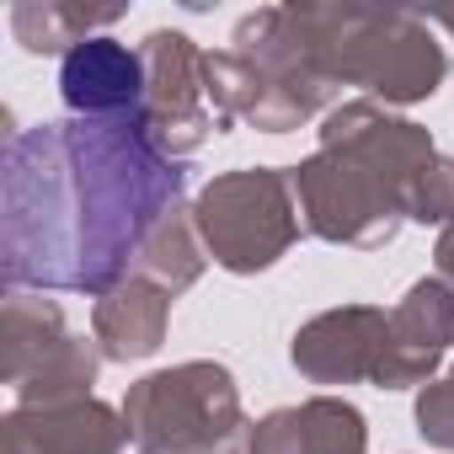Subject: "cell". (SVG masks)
Returning a JSON list of instances; mask_svg holds the SVG:
<instances>
[{
  "mask_svg": "<svg viewBox=\"0 0 454 454\" xmlns=\"http://www.w3.org/2000/svg\"><path fill=\"white\" fill-rule=\"evenodd\" d=\"M284 12H289L305 70L332 91L358 86L380 107H411V102H427L449 75L443 43L417 12L321 6V0H294Z\"/></svg>",
  "mask_w": 454,
  "mask_h": 454,
  "instance_id": "cell-3",
  "label": "cell"
},
{
  "mask_svg": "<svg viewBox=\"0 0 454 454\" xmlns=\"http://www.w3.org/2000/svg\"><path fill=\"white\" fill-rule=\"evenodd\" d=\"M139 65H145V102H139V113H145L155 145L171 160L192 155L208 134H219V118H214L208 91H203V49L187 33H176V27L145 33Z\"/></svg>",
  "mask_w": 454,
  "mask_h": 454,
  "instance_id": "cell-6",
  "label": "cell"
},
{
  "mask_svg": "<svg viewBox=\"0 0 454 454\" xmlns=\"http://www.w3.org/2000/svg\"><path fill=\"white\" fill-rule=\"evenodd\" d=\"M438 145L422 123L358 97L326 113L321 150L289 166L300 219L332 247H385L406 224L411 187L433 166Z\"/></svg>",
  "mask_w": 454,
  "mask_h": 454,
  "instance_id": "cell-2",
  "label": "cell"
},
{
  "mask_svg": "<svg viewBox=\"0 0 454 454\" xmlns=\"http://www.w3.org/2000/svg\"><path fill=\"white\" fill-rule=\"evenodd\" d=\"M6 454H123L129 422L107 401H65V406H12L0 422Z\"/></svg>",
  "mask_w": 454,
  "mask_h": 454,
  "instance_id": "cell-9",
  "label": "cell"
},
{
  "mask_svg": "<svg viewBox=\"0 0 454 454\" xmlns=\"http://www.w3.org/2000/svg\"><path fill=\"white\" fill-rule=\"evenodd\" d=\"M427 27H443V33H454V6H438V12H417Z\"/></svg>",
  "mask_w": 454,
  "mask_h": 454,
  "instance_id": "cell-20",
  "label": "cell"
},
{
  "mask_svg": "<svg viewBox=\"0 0 454 454\" xmlns=\"http://www.w3.org/2000/svg\"><path fill=\"white\" fill-rule=\"evenodd\" d=\"M70 342L65 310L43 294H6V310H0V380L12 390L27 385L59 348Z\"/></svg>",
  "mask_w": 454,
  "mask_h": 454,
  "instance_id": "cell-12",
  "label": "cell"
},
{
  "mask_svg": "<svg viewBox=\"0 0 454 454\" xmlns=\"http://www.w3.org/2000/svg\"><path fill=\"white\" fill-rule=\"evenodd\" d=\"M406 219L438 224V231H449V224H454V155H433V166H427V171L417 176V187H411Z\"/></svg>",
  "mask_w": 454,
  "mask_h": 454,
  "instance_id": "cell-16",
  "label": "cell"
},
{
  "mask_svg": "<svg viewBox=\"0 0 454 454\" xmlns=\"http://www.w3.org/2000/svg\"><path fill=\"white\" fill-rule=\"evenodd\" d=\"M203 268H208V252H203V241H198L192 208H176L171 219H160L155 231H150V241L139 247V257H134V278H150V284L166 289L171 300H176L182 289H192V284L203 278Z\"/></svg>",
  "mask_w": 454,
  "mask_h": 454,
  "instance_id": "cell-14",
  "label": "cell"
},
{
  "mask_svg": "<svg viewBox=\"0 0 454 454\" xmlns=\"http://www.w3.org/2000/svg\"><path fill=\"white\" fill-rule=\"evenodd\" d=\"M166 326H171V294L134 273L123 284H113L107 294H97V305H91V337H97L102 358H113V364H139V358L160 353Z\"/></svg>",
  "mask_w": 454,
  "mask_h": 454,
  "instance_id": "cell-11",
  "label": "cell"
},
{
  "mask_svg": "<svg viewBox=\"0 0 454 454\" xmlns=\"http://www.w3.org/2000/svg\"><path fill=\"white\" fill-rule=\"evenodd\" d=\"M247 454H305V411L300 406H278L262 422H252Z\"/></svg>",
  "mask_w": 454,
  "mask_h": 454,
  "instance_id": "cell-18",
  "label": "cell"
},
{
  "mask_svg": "<svg viewBox=\"0 0 454 454\" xmlns=\"http://www.w3.org/2000/svg\"><path fill=\"white\" fill-rule=\"evenodd\" d=\"M118 411L139 454H247L252 433L236 374L214 358H187L134 380Z\"/></svg>",
  "mask_w": 454,
  "mask_h": 454,
  "instance_id": "cell-4",
  "label": "cell"
},
{
  "mask_svg": "<svg viewBox=\"0 0 454 454\" xmlns=\"http://www.w3.org/2000/svg\"><path fill=\"white\" fill-rule=\"evenodd\" d=\"M97 369H102L97 337L70 332V342H65L27 385H17V406H65V401H86L91 385H97Z\"/></svg>",
  "mask_w": 454,
  "mask_h": 454,
  "instance_id": "cell-15",
  "label": "cell"
},
{
  "mask_svg": "<svg viewBox=\"0 0 454 454\" xmlns=\"http://www.w3.org/2000/svg\"><path fill=\"white\" fill-rule=\"evenodd\" d=\"M187 171L145 113L65 118L6 139L0 160V273L12 294H107L139 247L182 208Z\"/></svg>",
  "mask_w": 454,
  "mask_h": 454,
  "instance_id": "cell-1",
  "label": "cell"
},
{
  "mask_svg": "<svg viewBox=\"0 0 454 454\" xmlns=\"http://www.w3.org/2000/svg\"><path fill=\"white\" fill-rule=\"evenodd\" d=\"M417 433H422L433 449L454 454V369L438 374V380H427V385L417 390Z\"/></svg>",
  "mask_w": 454,
  "mask_h": 454,
  "instance_id": "cell-17",
  "label": "cell"
},
{
  "mask_svg": "<svg viewBox=\"0 0 454 454\" xmlns=\"http://www.w3.org/2000/svg\"><path fill=\"white\" fill-rule=\"evenodd\" d=\"M385 342H390V310L380 305H337L310 316L294 342H289V364L310 380V385H358L380 374L385 364Z\"/></svg>",
  "mask_w": 454,
  "mask_h": 454,
  "instance_id": "cell-7",
  "label": "cell"
},
{
  "mask_svg": "<svg viewBox=\"0 0 454 454\" xmlns=\"http://www.w3.org/2000/svg\"><path fill=\"white\" fill-rule=\"evenodd\" d=\"M454 348V289L433 273L417 278L395 310H390V342H385V364L374 374L380 390H411L438 380L443 353Z\"/></svg>",
  "mask_w": 454,
  "mask_h": 454,
  "instance_id": "cell-8",
  "label": "cell"
},
{
  "mask_svg": "<svg viewBox=\"0 0 454 454\" xmlns=\"http://www.w3.org/2000/svg\"><path fill=\"white\" fill-rule=\"evenodd\" d=\"M129 6L113 0V6H86V0H17L6 12L12 22V38L27 49V54H75L81 43L102 38V27H113Z\"/></svg>",
  "mask_w": 454,
  "mask_h": 454,
  "instance_id": "cell-13",
  "label": "cell"
},
{
  "mask_svg": "<svg viewBox=\"0 0 454 454\" xmlns=\"http://www.w3.org/2000/svg\"><path fill=\"white\" fill-rule=\"evenodd\" d=\"M433 262H438V278L454 289V224L449 231H438V247H433Z\"/></svg>",
  "mask_w": 454,
  "mask_h": 454,
  "instance_id": "cell-19",
  "label": "cell"
},
{
  "mask_svg": "<svg viewBox=\"0 0 454 454\" xmlns=\"http://www.w3.org/2000/svg\"><path fill=\"white\" fill-rule=\"evenodd\" d=\"M192 224L208 262L236 278L268 273L305 236L294 182L278 166H241L203 182V192L192 198Z\"/></svg>",
  "mask_w": 454,
  "mask_h": 454,
  "instance_id": "cell-5",
  "label": "cell"
},
{
  "mask_svg": "<svg viewBox=\"0 0 454 454\" xmlns=\"http://www.w3.org/2000/svg\"><path fill=\"white\" fill-rule=\"evenodd\" d=\"M59 97L70 107V118H123L139 113L145 102V65L139 49L118 43V38H91L75 54L59 59Z\"/></svg>",
  "mask_w": 454,
  "mask_h": 454,
  "instance_id": "cell-10",
  "label": "cell"
}]
</instances>
